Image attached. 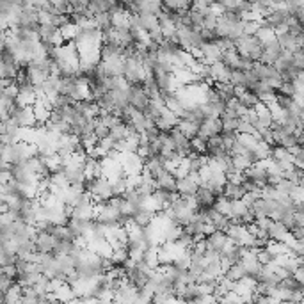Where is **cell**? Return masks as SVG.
I'll return each instance as SVG.
<instances>
[{
    "label": "cell",
    "instance_id": "5",
    "mask_svg": "<svg viewBox=\"0 0 304 304\" xmlns=\"http://www.w3.org/2000/svg\"><path fill=\"white\" fill-rule=\"evenodd\" d=\"M100 169H101V176L107 178V180H114V178L123 176V167L121 162H119V153H110V155L100 158Z\"/></svg>",
    "mask_w": 304,
    "mask_h": 304
},
{
    "label": "cell",
    "instance_id": "23",
    "mask_svg": "<svg viewBox=\"0 0 304 304\" xmlns=\"http://www.w3.org/2000/svg\"><path fill=\"white\" fill-rule=\"evenodd\" d=\"M254 38L258 39V43L260 45H267V43H270V41H274L276 39V32L272 29H270L269 25L265 23V20H262V21H258V29H256V32H254Z\"/></svg>",
    "mask_w": 304,
    "mask_h": 304
},
{
    "label": "cell",
    "instance_id": "40",
    "mask_svg": "<svg viewBox=\"0 0 304 304\" xmlns=\"http://www.w3.org/2000/svg\"><path fill=\"white\" fill-rule=\"evenodd\" d=\"M229 207H231V201L229 199H226L224 196H219V198H216V203H214V210L219 212L221 216L228 217L229 216Z\"/></svg>",
    "mask_w": 304,
    "mask_h": 304
},
{
    "label": "cell",
    "instance_id": "4",
    "mask_svg": "<svg viewBox=\"0 0 304 304\" xmlns=\"http://www.w3.org/2000/svg\"><path fill=\"white\" fill-rule=\"evenodd\" d=\"M9 118L13 119L20 128H32L38 125L32 107H20L16 101H14V105L9 109Z\"/></svg>",
    "mask_w": 304,
    "mask_h": 304
},
{
    "label": "cell",
    "instance_id": "10",
    "mask_svg": "<svg viewBox=\"0 0 304 304\" xmlns=\"http://www.w3.org/2000/svg\"><path fill=\"white\" fill-rule=\"evenodd\" d=\"M70 217L78 221H93L94 219V201L89 196H85L76 207L70 210Z\"/></svg>",
    "mask_w": 304,
    "mask_h": 304
},
{
    "label": "cell",
    "instance_id": "36",
    "mask_svg": "<svg viewBox=\"0 0 304 304\" xmlns=\"http://www.w3.org/2000/svg\"><path fill=\"white\" fill-rule=\"evenodd\" d=\"M93 21H94V27H96V30H100L101 34L112 29V20H110V14L109 13L96 14V16L93 18Z\"/></svg>",
    "mask_w": 304,
    "mask_h": 304
},
{
    "label": "cell",
    "instance_id": "24",
    "mask_svg": "<svg viewBox=\"0 0 304 304\" xmlns=\"http://www.w3.org/2000/svg\"><path fill=\"white\" fill-rule=\"evenodd\" d=\"M196 201H198V207L199 210H208V208L214 207V203H216V196L212 194L210 190H207L205 187H199L198 192L194 194Z\"/></svg>",
    "mask_w": 304,
    "mask_h": 304
},
{
    "label": "cell",
    "instance_id": "3",
    "mask_svg": "<svg viewBox=\"0 0 304 304\" xmlns=\"http://www.w3.org/2000/svg\"><path fill=\"white\" fill-rule=\"evenodd\" d=\"M176 38H178V47L192 55H194L196 52L199 50V47L203 45L199 30L192 29V27H180V29H176Z\"/></svg>",
    "mask_w": 304,
    "mask_h": 304
},
{
    "label": "cell",
    "instance_id": "14",
    "mask_svg": "<svg viewBox=\"0 0 304 304\" xmlns=\"http://www.w3.org/2000/svg\"><path fill=\"white\" fill-rule=\"evenodd\" d=\"M281 54H283V50H281V47H279L278 39H274V41L267 43V45H263L262 47V57H260L258 63L267 64V66H272V64L279 59V55Z\"/></svg>",
    "mask_w": 304,
    "mask_h": 304
},
{
    "label": "cell",
    "instance_id": "16",
    "mask_svg": "<svg viewBox=\"0 0 304 304\" xmlns=\"http://www.w3.org/2000/svg\"><path fill=\"white\" fill-rule=\"evenodd\" d=\"M221 134V121L219 119H205V121L199 125V130H198V135L199 139L203 141H208L212 137H217Z\"/></svg>",
    "mask_w": 304,
    "mask_h": 304
},
{
    "label": "cell",
    "instance_id": "7",
    "mask_svg": "<svg viewBox=\"0 0 304 304\" xmlns=\"http://www.w3.org/2000/svg\"><path fill=\"white\" fill-rule=\"evenodd\" d=\"M119 162H121L123 174H125V176H135V174H141L144 169V158L139 155V153L119 155Z\"/></svg>",
    "mask_w": 304,
    "mask_h": 304
},
{
    "label": "cell",
    "instance_id": "25",
    "mask_svg": "<svg viewBox=\"0 0 304 304\" xmlns=\"http://www.w3.org/2000/svg\"><path fill=\"white\" fill-rule=\"evenodd\" d=\"M254 112H256V118H258V130L260 128H270L272 127V123H274V119H272V116H270L269 109L265 107V103H258L256 107H254Z\"/></svg>",
    "mask_w": 304,
    "mask_h": 304
},
{
    "label": "cell",
    "instance_id": "49",
    "mask_svg": "<svg viewBox=\"0 0 304 304\" xmlns=\"http://www.w3.org/2000/svg\"><path fill=\"white\" fill-rule=\"evenodd\" d=\"M109 304H119V303H118V301H116V299H114V301H110V303H109Z\"/></svg>",
    "mask_w": 304,
    "mask_h": 304
},
{
    "label": "cell",
    "instance_id": "28",
    "mask_svg": "<svg viewBox=\"0 0 304 304\" xmlns=\"http://www.w3.org/2000/svg\"><path fill=\"white\" fill-rule=\"evenodd\" d=\"M182 231H183V228L180 224L171 223L167 228L164 229V233H162V244H173V242H176L178 236L182 235Z\"/></svg>",
    "mask_w": 304,
    "mask_h": 304
},
{
    "label": "cell",
    "instance_id": "30",
    "mask_svg": "<svg viewBox=\"0 0 304 304\" xmlns=\"http://www.w3.org/2000/svg\"><path fill=\"white\" fill-rule=\"evenodd\" d=\"M162 9L169 11V13H187L190 9V2L185 0H169V2H160Z\"/></svg>",
    "mask_w": 304,
    "mask_h": 304
},
{
    "label": "cell",
    "instance_id": "18",
    "mask_svg": "<svg viewBox=\"0 0 304 304\" xmlns=\"http://www.w3.org/2000/svg\"><path fill=\"white\" fill-rule=\"evenodd\" d=\"M176 125H178V118L171 112V110H167L164 107V109L160 110L158 118H156L155 127L160 132H164V134H167V132H171L173 128H176Z\"/></svg>",
    "mask_w": 304,
    "mask_h": 304
},
{
    "label": "cell",
    "instance_id": "9",
    "mask_svg": "<svg viewBox=\"0 0 304 304\" xmlns=\"http://www.w3.org/2000/svg\"><path fill=\"white\" fill-rule=\"evenodd\" d=\"M205 244H207V249L214 251L221 256L223 253H226L228 249H231V242L228 240V236L224 231H214L205 238Z\"/></svg>",
    "mask_w": 304,
    "mask_h": 304
},
{
    "label": "cell",
    "instance_id": "31",
    "mask_svg": "<svg viewBox=\"0 0 304 304\" xmlns=\"http://www.w3.org/2000/svg\"><path fill=\"white\" fill-rule=\"evenodd\" d=\"M153 216H155V214L148 212L146 208H137V210L134 212V216H132V223L137 224L139 228H144V226H148V224L152 223Z\"/></svg>",
    "mask_w": 304,
    "mask_h": 304
},
{
    "label": "cell",
    "instance_id": "13",
    "mask_svg": "<svg viewBox=\"0 0 304 304\" xmlns=\"http://www.w3.org/2000/svg\"><path fill=\"white\" fill-rule=\"evenodd\" d=\"M244 180H247V182H253L254 185H258L260 189H263V187L267 185V173H265V167H263L262 162H256V164H253L251 167H247L244 171Z\"/></svg>",
    "mask_w": 304,
    "mask_h": 304
},
{
    "label": "cell",
    "instance_id": "43",
    "mask_svg": "<svg viewBox=\"0 0 304 304\" xmlns=\"http://www.w3.org/2000/svg\"><path fill=\"white\" fill-rule=\"evenodd\" d=\"M93 135L96 137V141H101L105 139V137H109V128L103 125V123L100 121V119H94V130H93Z\"/></svg>",
    "mask_w": 304,
    "mask_h": 304
},
{
    "label": "cell",
    "instance_id": "37",
    "mask_svg": "<svg viewBox=\"0 0 304 304\" xmlns=\"http://www.w3.org/2000/svg\"><path fill=\"white\" fill-rule=\"evenodd\" d=\"M110 190H112V198H118V196H123L127 192V178H125V174L110 180Z\"/></svg>",
    "mask_w": 304,
    "mask_h": 304
},
{
    "label": "cell",
    "instance_id": "44",
    "mask_svg": "<svg viewBox=\"0 0 304 304\" xmlns=\"http://www.w3.org/2000/svg\"><path fill=\"white\" fill-rule=\"evenodd\" d=\"M238 101H240L244 107H247V109H254V107L260 103V100H258V98L254 96L253 93H249V91H245V93L242 94L240 98H238Z\"/></svg>",
    "mask_w": 304,
    "mask_h": 304
},
{
    "label": "cell",
    "instance_id": "8",
    "mask_svg": "<svg viewBox=\"0 0 304 304\" xmlns=\"http://www.w3.org/2000/svg\"><path fill=\"white\" fill-rule=\"evenodd\" d=\"M127 96H128V103H130L132 109L139 110V112H144L146 107L150 105V100H148V96H146V93H144V89L141 84L128 85Z\"/></svg>",
    "mask_w": 304,
    "mask_h": 304
},
{
    "label": "cell",
    "instance_id": "2",
    "mask_svg": "<svg viewBox=\"0 0 304 304\" xmlns=\"http://www.w3.org/2000/svg\"><path fill=\"white\" fill-rule=\"evenodd\" d=\"M235 52L242 59H249L253 63H258L262 57V45L258 43L254 36H240L235 41Z\"/></svg>",
    "mask_w": 304,
    "mask_h": 304
},
{
    "label": "cell",
    "instance_id": "22",
    "mask_svg": "<svg viewBox=\"0 0 304 304\" xmlns=\"http://www.w3.org/2000/svg\"><path fill=\"white\" fill-rule=\"evenodd\" d=\"M155 187H156V190H162V192L173 194V192H176V178L167 171V173H164L158 178H155Z\"/></svg>",
    "mask_w": 304,
    "mask_h": 304
},
{
    "label": "cell",
    "instance_id": "1",
    "mask_svg": "<svg viewBox=\"0 0 304 304\" xmlns=\"http://www.w3.org/2000/svg\"><path fill=\"white\" fill-rule=\"evenodd\" d=\"M84 192L93 199L94 203L100 201H109L112 198V190H110V182L107 178L100 176L94 180H85L84 183Z\"/></svg>",
    "mask_w": 304,
    "mask_h": 304
},
{
    "label": "cell",
    "instance_id": "45",
    "mask_svg": "<svg viewBox=\"0 0 304 304\" xmlns=\"http://www.w3.org/2000/svg\"><path fill=\"white\" fill-rule=\"evenodd\" d=\"M258 29L256 21H244V36H254Z\"/></svg>",
    "mask_w": 304,
    "mask_h": 304
},
{
    "label": "cell",
    "instance_id": "47",
    "mask_svg": "<svg viewBox=\"0 0 304 304\" xmlns=\"http://www.w3.org/2000/svg\"><path fill=\"white\" fill-rule=\"evenodd\" d=\"M7 210V205H5V199L0 196V214H4V212Z\"/></svg>",
    "mask_w": 304,
    "mask_h": 304
},
{
    "label": "cell",
    "instance_id": "27",
    "mask_svg": "<svg viewBox=\"0 0 304 304\" xmlns=\"http://www.w3.org/2000/svg\"><path fill=\"white\" fill-rule=\"evenodd\" d=\"M137 190H139L143 196H152L156 190L155 178H153L150 173H146V171H143V173H141V180H139V187H137Z\"/></svg>",
    "mask_w": 304,
    "mask_h": 304
},
{
    "label": "cell",
    "instance_id": "39",
    "mask_svg": "<svg viewBox=\"0 0 304 304\" xmlns=\"http://www.w3.org/2000/svg\"><path fill=\"white\" fill-rule=\"evenodd\" d=\"M229 84H231L233 87H245L247 89V84H249V80H247V73L231 72V75H229Z\"/></svg>",
    "mask_w": 304,
    "mask_h": 304
},
{
    "label": "cell",
    "instance_id": "26",
    "mask_svg": "<svg viewBox=\"0 0 304 304\" xmlns=\"http://www.w3.org/2000/svg\"><path fill=\"white\" fill-rule=\"evenodd\" d=\"M176 130L187 137V139H194L196 135H198V130H199V125L194 121H187V119H178V125H176Z\"/></svg>",
    "mask_w": 304,
    "mask_h": 304
},
{
    "label": "cell",
    "instance_id": "32",
    "mask_svg": "<svg viewBox=\"0 0 304 304\" xmlns=\"http://www.w3.org/2000/svg\"><path fill=\"white\" fill-rule=\"evenodd\" d=\"M84 176H85V180H94V178H100L101 176L100 160H91V158H85V162H84Z\"/></svg>",
    "mask_w": 304,
    "mask_h": 304
},
{
    "label": "cell",
    "instance_id": "29",
    "mask_svg": "<svg viewBox=\"0 0 304 304\" xmlns=\"http://www.w3.org/2000/svg\"><path fill=\"white\" fill-rule=\"evenodd\" d=\"M244 194H245V190H244V187H242V183L240 185H233V183L226 182V185H224L223 196L226 199H229V201H240Z\"/></svg>",
    "mask_w": 304,
    "mask_h": 304
},
{
    "label": "cell",
    "instance_id": "12",
    "mask_svg": "<svg viewBox=\"0 0 304 304\" xmlns=\"http://www.w3.org/2000/svg\"><path fill=\"white\" fill-rule=\"evenodd\" d=\"M207 167H208V165H207ZM224 185H226V174L219 173V171H210V174H208V178H207V182L203 183L201 187H205V189L210 190L216 198H219V196H223Z\"/></svg>",
    "mask_w": 304,
    "mask_h": 304
},
{
    "label": "cell",
    "instance_id": "41",
    "mask_svg": "<svg viewBox=\"0 0 304 304\" xmlns=\"http://www.w3.org/2000/svg\"><path fill=\"white\" fill-rule=\"evenodd\" d=\"M109 260L112 262V265H114V267H123L125 263H127V260H128V251L127 249H116V251H112V254H110Z\"/></svg>",
    "mask_w": 304,
    "mask_h": 304
},
{
    "label": "cell",
    "instance_id": "21",
    "mask_svg": "<svg viewBox=\"0 0 304 304\" xmlns=\"http://www.w3.org/2000/svg\"><path fill=\"white\" fill-rule=\"evenodd\" d=\"M267 238L272 242H287L288 238H290V231H288V228H285L281 223L272 221L269 229H267Z\"/></svg>",
    "mask_w": 304,
    "mask_h": 304
},
{
    "label": "cell",
    "instance_id": "48",
    "mask_svg": "<svg viewBox=\"0 0 304 304\" xmlns=\"http://www.w3.org/2000/svg\"><path fill=\"white\" fill-rule=\"evenodd\" d=\"M0 135H4V121H0Z\"/></svg>",
    "mask_w": 304,
    "mask_h": 304
},
{
    "label": "cell",
    "instance_id": "42",
    "mask_svg": "<svg viewBox=\"0 0 304 304\" xmlns=\"http://www.w3.org/2000/svg\"><path fill=\"white\" fill-rule=\"evenodd\" d=\"M190 150L194 155H207V141L199 139V137L190 139Z\"/></svg>",
    "mask_w": 304,
    "mask_h": 304
},
{
    "label": "cell",
    "instance_id": "38",
    "mask_svg": "<svg viewBox=\"0 0 304 304\" xmlns=\"http://www.w3.org/2000/svg\"><path fill=\"white\" fill-rule=\"evenodd\" d=\"M128 135H130V128L127 127V125H118V127H114L112 130L109 132V137L114 143H119V141H123V139H127Z\"/></svg>",
    "mask_w": 304,
    "mask_h": 304
},
{
    "label": "cell",
    "instance_id": "6",
    "mask_svg": "<svg viewBox=\"0 0 304 304\" xmlns=\"http://www.w3.org/2000/svg\"><path fill=\"white\" fill-rule=\"evenodd\" d=\"M123 76L128 82V85L143 84L144 76H146V70H144L143 63L137 59H125V68H123Z\"/></svg>",
    "mask_w": 304,
    "mask_h": 304
},
{
    "label": "cell",
    "instance_id": "11",
    "mask_svg": "<svg viewBox=\"0 0 304 304\" xmlns=\"http://www.w3.org/2000/svg\"><path fill=\"white\" fill-rule=\"evenodd\" d=\"M199 178L198 174H187V176L180 178V180H176V192L182 198H190V196H194L196 192H198L199 189Z\"/></svg>",
    "mask_w": 304,
    "mask_h": 304
},
{
    "label": "cell",
    "instance_id": "20",
    "mask_svg": "<svg viewBox=\"0 0 304 304\" xmlns=\"http://www.w3.org/2000/svg\"><path fill=\"white\" fill-rule=\"evenodd\" d=\"M143 171L150 173L153 178H158L160 174L167 173V169H165V160L162 158L160 155L152 156V158H146V160H144V169H143Z\"/></svg>",
    "mask_w": 304,
    "mask_h": 304
},
{
    "label": "cell",
    "instance_id": "17",
    "mask_svg": "<svg viewBox=\"0 0 304 304\" xmlns=\"http://www.w3.org/2000/svg\"><path fill=\"white\" fill-rule=\"evenodd\" d=\"M18 87V94H16V103L20 107H34L36 100H38V94L34 91L32 85L23 84V85H16Z\"/></svg>",
    "mask_w": 304,
    "mask_h": 304
},
{
    "label": "cell",
    "instance_id": "19",
    "mask_svg": "<svg viewBox=\"0 0 304 304\" xmlns=\"http://www.w3.org/2000/svg\"><path fill=\"white\" fill-rule=\"evenodd\" d=\"M208 73H210V82H214V84H229V75H231V72L221 61L208 66Z\"/></svg>",
    "mask_w": 304,
    "mask_h": 304
},
{
    "label": "cell",
    "instance_id": "35",
    "mask_svg": "<svg viewBox=\"0 0 304 304\" xmlns=\"http://www.w3.org/2000/svg\"><path fill=\"white\" fill-rule=\"evenodd\" d=\"M263 247H265V251L270 254V256L274 258V260H276V258L283 256V254L288 253L287 245H285L283 242H272V240H269L265 245H263Z\"/></svg>",
    "mask_w": 304,
    "mask_h": 304
},
{
    "label": "cell",
    "instance_id": "46",
    "mask_svg": "<svg viewBox=\"0 0 304 304\" xmlns=\"http://www.w3.org/2000/svg\"><path fill=\"white\" fill-rule=\"evenodd\" d=\"M292 278L296 279V281H297V283H299V285H303V283H304V267L301 265L299 269L294 270V274H292Z\"/></svg>",
    "mask_w": 304,
    "mask_h": 304
},
{
    "label": "cell",
    "instance_id": "15",
    "mask_svg": "<svg viewBox=\"0 0 304 304\" xmlns=\"http://www.w3.org/2000/svg\"><path fill=\"white\" fill-rule=\"evenodd\" d=\"M55 244V238L48 231H38L34 236V247H36V253L39 254H48L52 253Z\"/></svg>",
    "mask_w": 304,
    "mask_h": 304
},
{
    "label": "cell",
    "instance_id": "34",
    "mask_svg": "<svg viewBox=\"0 0 304 304\" xmlns=\"http://www.w3.org/2000/svg\"><path fill=\"white\" fill-rule=\"evenodd\" d=\"M59 32H61V36H63L64 41L72 43L73 39L76 38V34H78V29H76L75 23H73V21L70 20V18H68V20L64 21L63 25L59 27Z\"/></svg>",
    "mask_w": 304,
    "mask_h": 304
},
{
    "label": "cell",
    "instance_id": "33",
    "mask_svg": "<svg viewBox=\"0 0 304 304\" xmlns=\"http://www.w3.org/2000/svg\"><path fill=\"white\" fill-rule=\"evenodd\" d=\"M231 165H233V173L242 174L245 169L253 165V162H251V158L247 156V153H245V155H231Z\"/></svg>",
    "mask_w": 304,
    "mask_h": 304
}]
</instances>
